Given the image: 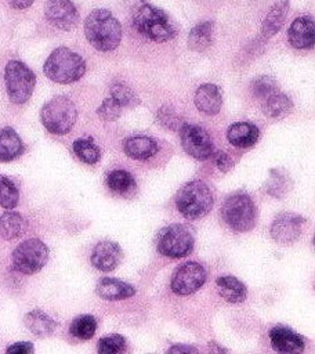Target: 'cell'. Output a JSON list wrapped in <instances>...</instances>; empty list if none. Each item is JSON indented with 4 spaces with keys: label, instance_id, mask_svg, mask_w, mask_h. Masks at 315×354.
<instances>
[{
    "label": "cell",
    "instance_id": "6da1fadb",
    "mask_svg": "<svg viewBox=\"0 0 315 354\" xmlns=\"http://www.w3.org/2000/svg\"><path fill=\"white\" fill-rule=\"evenodd\" d=\"M87 41L98 51L115 50L122 40V25L109 10H93L84 21Z\"/></svg>",
    "mask_w": 315,
    "mask_h": 354
},
{
    "label": "cell",
    "instance_id": "7a4b0ae2",
    "mask_svg": "<svg viewBox=\"0 0 315 354\" xmlns=\"http://www.w3.org/2000/svg\"><path fill=\"white\" fill-rule=\"evenodd\" d=\"M135 29L152 41L163 43L171 40L177 35V28L170 17L160 8L142 3L133 15Z\"/></svg>",
    "mask_w": 315,
    "mask_h": 354
},
{
    "label": "cell",
    "instance_id": "3957f363",
    "mask_svg": "<svg viewBox=\"0 0 315 354\" xmlns=\"http://www.w3.org/2000/svg\"><path fill=\"white\" fill-rule=\"evenodd\" d=\"M43 71L50 80L59 84H70L83 77L86 61L68 47H58L47 57Z\"/></svg>",
    "mask_w": 315,
    "mask_h": 354
},
{
    "label": "cell",
    "instance_id": "277c9868",
    "mask_svg": "<svg viewBox=\"0 0 315 354\" xmlns=\"http://www.w3.org/2000/svg\"><path fill=\"white\" fill-rule=\"evenodd\" d=\"M214 205L211 188L202 180H192L184 184L175 195V206L187 220L204 217Z\"/></svg>",
    "mask_w": 315,
    "mask_h": 354
},
{
    "label": "cell",
    "instance_id": "5b68a950",
    "mask_svg": "<svg viewBox=\"0 0 315 354\" xmlns=\"http://www.w3.org/2000/svg\"><path fill=\"white\" fill-rule=\"evenodd\" d=\"M224 223L236 232H247L257 223V207L247 192L238 191L228 195L221 206Z\"/></svg>",
    "mask_w": 315,
    "mask_h": 354
},
{
    "label": "cell",
    "instance_id": "8992f818",
    "mask_svg": "<svg viewBox=\"0 0 315 354\" xmlns=\"http://www.w3.org/2000/svg\"><path fill=\"white\" fill-rule=\"evenodd\" d=\"M77 119L73 101L65 95H55L40 111V120L46 130L55 136L68 134Z\"/></svg>",
    "mask_w": 315,
    "mask_h": 354
},
{
    "label": "cell",
    "instance_id": "52a82bcc",
    "mask_svg": "<svg viewBox=\"0 0 315 354\" xmlns=\"http://www.w3.org/2000/svg\"><path fill=\"white\" fill-rule=\"evenodd\" d=\"M195 235L185 224H170L160 230L156 238L158 252L170 259H181L193 250Z\"/></svg>",
    "mask_w": 315,
    "mask_h": 354
},
{
    "label": "cell",
    "instance_id": "ba28073f",
    "mask_svg": "<svg viewBox=\"0 0 315 354\" xmlns=\"http://www.w3.org/2000/svg\"><path fill=\"white\" fill-rule=\"evenodd\" d=\"M4 83L10 101L21 105L32 97L36 76L26 64L19 59H11L4 69Z\"/></svg>",
    "mask_w": 315,
    "mask_h": 354
},
{
    "label": "cell",
    "instance_id": "9c48e42d",
    "mask_svg": "<svg viewBox=\"0 0 315 354\" xmlns=\"http://www.w3.org/2000/svg\"><path fill=\"white\" fill-rule=\"evenodd\" d=\"M48 256L50 250L43 241L39 238L26 239L11 254L12 268L25 275L36 274L47 264Z\"/></svg>",
    "mask_w": 315,
    "mask_h": 354
},
{
    "label": "cell",
    "instance_id": "30bf717a",
    "mask_svg": "<svg viewBox=\"0 0 315 354\" xmlns=\"http://www.w3.org/2000/svg\"><path fill=\"white\" fill-rule=\"evenodd\" d=\"M207 272L204 267L196 261H187L180 264L170 281V288L175 295L187 296L195 293L206 282Z\"/></svg>",
    "mask_w": 315,
    "mask_h": 354
},
{
    "label": "cell",
    "instance_id": "8fae6325",
    "mask_svg": "<svg viewBox=\"0 0 315 354\" xmlns=\"http://www.w3.org/2000/svg\"><path fill=\"white\" fill-rule=\"evenodd\" d=\"M182 149L196 160L209 159L213 155V141L210 134L198 124L185 123L180 127Z\"/></svg>",
    "mask_w": 315,
    "mask_h": 354
},
{
    "label": "cell",
    "instance_id": "7c38bea8",
    "mask_svg": "<svg viewBox=\"0 0 315 354\" xmlns=\"http://www.w3.org/2000/svg\"><path fill=\"white\" fill-rule=\"evenodd\" d=\"M305 223L307 220L297 213H292V212L280 213L272 221L269 228V235L279 245H283V246L292 245L300 238Z\"/></svg>",
    "mask_w": 315,
    "mask_h": 354
},
{
    "label": "cell",
    "instance_id": "4fadbf2b",
    "mask_svg": "<svg viewBox=\"0 0 315 354\" xmlns=\"http://www.w3.org/2000/svg\"><path fill=\"white\" fill-rule=\"evenodd\" d=\"M44 15L52 26L61 30H72L79 21V11L72 0H48Z\"/></svg>",
    "mask_w": 315,
    "mask_h": 354
},
{
    "label": "cell",
    "instance_id": "5bb4252c",
    "mask_svg": "<svg viewBox=\"0 0 315 354\" xmlns=\"http://www.w3.org/2000/svg\"><path fill=\"white\" fill-rule=\"evenodd\" d=\"M269 342L278 354H303L305 350L304 337L285 325H275L269 329Z\"/></svg>",
    "mask_w": 315,
    "mask_h": 354
},
{
    "label": "cell",
    "instance_id": "9a60e30c",
    "mask_svg": "<svg viewBox=\"0 0 315 354\" xmlns=\"http://www.w3.org/2000/svg\"><path fill=\"white\" fill-rule=\"evenodd\" d=\"M122 256H123V252L119 243L106 239V241H99L93 248L90 261L97 270L102 272H109L119 266Z\"/></svg>",
    "mask_w": 315,
    "mask_h": 354
},
{
    "label": "cell",
    "instance_id": "2e32d148",
    "mask_svg": "<svg viewBox=\"0 0 315 354\" xmlns=\"http://www.w3.org/2000/svg\"><path fill=\"white\" fill-rule=\"evenodd\" d=\"M287 39L292 47L294 48H298V50L311 48L315 40L314 18L309 15H303L296 18L287 30Z\"/></svg>",
    "mask_w": 315,
    "mask_h": 354
},
{
    "label": "cell",
    "instance_id": "e0dca14e",
    "mask_svg": "<svg viewBox=\"0 0 315 354\" xmlns=\"http://www.w3.org/2000/svg\"><path fill=\"white\" fill-rule=\"evenodd\" d=\"M195 106L204 115H217L222 105V97L220 88L213 83H204L198 87L193 97Z\"/></svg>",
    "mask_w": 315,
    "mask_h": 354
},
{
    "label": "cell",
    "instance_id": "ac0fdd59",
    "mask_svg": "<svg viewBox=\"0 0 315 354\" xmlns=\"http://www.w3.org/2000/svg\"><path fill=\"white\" fill-rule=\"evenodd\" d=\"M95 293L104 300L115 301V300H123L134 296L135 288L131 283L120 281L117 278L105 277L98 281L95 286Z\"/></svg>",
    "mask_w": 315,
    "mask_h": 354
},
{
    "label": "cell",
    "instance_id": "d6986e66",
    "mask_svg": "<svg viewBox=\"0 0 315 354\" xmlns=\"http://www.w3.org/2000/svg\"><path fill=\"white\" fill-rule=\"evenodd\" d=\"M124 153L135 160H145L155 156L159 151L158 142L148 136L127 137L123 142Z\"/></svg>",
    "mask_w": 315,
    "mask_h": 354
},
{
    "label": "cell",
    "instance_id": "ffe728a7",
    "mask_svg": "<svg viewBox=\"0 0 315 354\" xmlns=\"http://www.w3.org/2000/svg\"><path fill=\"white\" fill-rule=\"evenodd\" d=\"M260 130L256 124L249 122H236L228 127L227 138L231 145L238 148H249L257 142Z\"/></svg>",
    "mask_w": 315,
    "mask_h": 354
},
{
    "label": "cell",
    "instance_id": "44dd1931",
    "mask_svg": "<svg viewBox=\"0 0 315 354\" xmlns=\"http://www.w3.org/2000/svg\"><path fill=\"white\" fill-rule=\"evenodd\" d=\"M23 324L37 337L51 336L58 326V322L40 308H35L26 313L23 317Z\"/></svg>",
    "mask_w": 315,
    "mask_h": 354
},
{
    "label": "cell",
    "instance_id": "7402d4cb",
    "mask_svg": "<svg viewBox=\"0 0 315 354\" xmlns=\"http://www.w3.org/2000/svg\"><path fill=\"white\" fill-rule=\"evenodd\" d=\"M216 285L220 296L228 303L238 304L245 301L247 297L246 285L233 275H220L216 279Z\"/></svg>",
    "mask_w": 315,
    "mask_h": 354
},
{
    "label": "cell",
    "instance_id": "603a6c76",
    "mask_svg": "<svg viewBox=\"0 0 315 354\" xmlns=\"http://www.w3.org/2000/svg\"><path fill=\"white\" fill-rule=\"evenodd\" d=\"M25 151V145L18 133L7 126L0 130V162H11L19 158Z\"/></svg>",
    "mask_w": 315,
    "mask_h": 354
},
{
    "label": "cell",
    "instance_id": "cb8c5ba5",
    "mask_svg": "<svg viewBox=\"0 0 315 354\" xmlns=\"http://www.w3.org/2000/svg\"><path fill=\"white\" fill-rule=\"evenodd\" d=\"M28 230L26 218L12 210H7L0 216V236L6 241H12L23 235Z\"/></svg>",
    "mask_w": 315,
    "mask_h": 354
},
{
    "label": "cell",
    "instance_id": "d4e9b609",
    "mask_svg": "<svg viewBox=\"0 0 315 354\" xmlns=\"http://www.w3.org/2000/svg\"><path fill=\"white\" fill-rule=\"evenodd\" d=\"M261 102H262V112L268 118L276 119V120L286 118L293 109V102L290 97L282 93L280 90L265 97Z\"/></svg>",
    "mask_w": 315,
    "mask_h": 354
},
{
    "label": "cell",
    "instance_id": "484cf974",
    "mask_svg": "<svg viewBox=\"0 0 315 354\" xmlns=\"http://www.w3.org/2000/svg\"><path fill=\"white\" fill-rule=\"evenodd\" d=\"M214 25L211 21H203L192 28L188 36V47L193 51H206L213 44Z\"/></svg>",
    "mask_w": 315,
    "mask_h": 354
},
{
    "label": "cell",
    "instance_id": "4316f807",
    "mask_svg": "<svg viewBox=\"0 0 315 354\" xmlns=\"http://www.w3.org/2000/svg\"><path fill=\"white\" fill-rule=\"evenodd\" d=\"M289 10V0H278L271 10L268 11L267 17L262 21V35L265 37H272L275 33L280 30L283 26L286 14Z\"/></svg>",
    "mask_w": 315,
    "mask_h": 354
},
{
    "label": "cell",
    "instance_id": "83f0119b",
    "mask_svg": "<svg viewBox=\"0 0 315 354\" xmlns=\"http://www.w3.org/2000/svg\"><path fill=\"white\" fill-rule=\"evenodd\" d=\"M106 185L113 194L122 195V196L131 195L137 188L134 177L127 170H122V169L112 170L108 174Z\"/></svg>",
    "mask_w": 315,
    "mask_h": 354
},
{
    "label": "cell",
    "instance_id": "f1b7e54d",
    "mask_svg": "<svg viewBox=\"0 0 315 354\" xmlns=\"http://www.w3.org/2000/svg\"><path fill=\"white\" fill-rule=\"evenodd\" d=\"M290 188H292V180L287 176V173H285L283 170H278V169L269 170V178L265 185L268 195H271L276 199H280L285 195H287Z\"/></svg>",
    "mask_w": 315,
    "mask_h": 354
},
{
    "label": "cell",
    "instance_id": "f546056e",
    "mask_svg": "<svg viewBox=\"0 0 315 354\" xmlns=\"http://www.w3.org/2000/svg\"><path fill=\"white\" fill-rule=\"evenodd\" d=\"M73 152L75 155L87 165H94L99 160L101 156V151L98 148V145L94 142V140L91 137H83V138H77L73 141Z\"/></svg>",
    "mask_w": 315,
    "mask_h": 354
},
{
    "label": "cell",
    "instance_id": "4dcf8cb0",
    "mask_svg": "<svg viewBox=\"0 0 315 354\" xmlns=\"http://www.w3.org/2000/svg\"><path fill=\"white\" fill-rule=\"evenodd\" d=\"M97 319L91 314H82L76 317L69 326V332L73 337L80 340H88L95 335Z\"/></svg>",
    "mask_w": 315,
    "mask_h": 354
},
{
    "label": "cell",
    "instance_id": "1f68e13d",
    "mask_svg": "<svg viewBox=\"0 0 315 354\" xmlns=\"http://www.w3.org/2000/svg\"><path fill=\"white\" fill-rule=\"evenodd\" d=\"M111 97L124 109V108H133L140 104V98L135 94V91L127 86L123 82L113 83L111 86Z\"/></svg>",
    "mask_w": 315,
    "mask_h": 354
},
{
    "label": "cell",
    "instance_id": "d6a6232c",
    "mask_svg": "<svg viewBox=\"0 0 315 354\" xmlns=\"http://www.w3.org/2000/svg\"><path fill=\"white\" fill-rule=\"evenodd\" d=\"M127 348L126 337L119 333L105 335L98 340V354H124Z\"/></svg>",
    "mask_w": 315,
    "mask_h": 354
},
{
    "label": "cell",
    "instance_id": "836d02e7",
    "mask_svg": "<svg viewBox=\"0 0 315 354\" xmlns=\"http://www.w3.org/2000/svg\"><path fill=\"white\" fill-rule=\"evenodd\" d=\"M279 90V86H278V82L272 77V76H268V75H261V76H257L251 80L250 83V91H251V95L257 100H264L265 97L271 95L272 93L278 91Z\"/></svg>",
    "mask_w": 315,
    "mask_h": 354
},
{
    "label": "cell",
    "instance_id": "e575fe53",
    "mask_svg": "<svg viewBox=\"0 0 315 354\" xmlns=\"http://www.w3.org/2000/svg\"><path fill=\"white\" fill-rule=\"evenodd\" d=\"M19 201V191L17 185L6 176H0V206L4 209H14Z\"/></svg>",
    "mask_w": 315,
    "mask_h": 354
},
{
    "label": "cell",
    "instance_id": "d590c367",
    "mask_svg": "<svg viewBox=\"0 0 315 354\" xmlns=\"http://www.w3.org/2000/svg\"><path fill=\"white\" fill-rule=\"evenodd\" d=\"M156 119L160 126L170 129V130H177L182 126L181 118L174 111V108L170 105H162L156 112Z\"/></svg>",
    "mask_w": 315,
    "mask_h": 354
},
{
    "label": "cell",
    "instance_id": "8d00e7d4",
    "mask_svg": "<svg viewBox=\"0 0 315 354\" xmlns=\"http://www.w3.org/2000/svg\"><path fill=\"white\" fill-rule=\"evenodd\" d=\"M123 112V108L112 98V97H108L102 101V104L98 106L97 109V113L98 116L105 120V122H113L116 120Z\"/></svg>",
    "mask_w": 315,
    "mask_h": 354
},
{
    "label": "cell",
    "instance_id": "74e56055",
    "mask_svg": "<svg viewBox=\"0 0 315 354\" xmlns=\"http://www.w3.org/2000/svg\"><path fill=\"white\" fill-rule=\"evenodd\" d=\"M6 354H35L32 342H15L6 348Z\"/></svg>",
    "mask_w": 315,
    "mask_h": 354
},
{
    "label": "cell",
    "instance_id": "f35d334b",
    "mask_svg": "<svg viewBox=\"0 0 315 354\" xmlns=\"http://www.w3.org/2000/svg\"><path fill=\"white\" fill-rule=\"evenodd\" d=\"M214 163H216V166H217L221 171H224V173H227V171H228L229 169H232V166H233L232 159H231L229 155L225 153L224 151H217V152L214 153Z\"/></svg>",
    "mask_w": 315,
    "mask_h": 354
},
{
    "label": "cell",
    "instance_id": "ab89813d",
    "mask_svg": "<svg viewBox=\"0 0 315 354\" xmlns=\"http://www.w3.org/2000/svg\"><path fill=\"white\" fill-rule=\"evenodd\" d=\"M166 354H199V350L192 344L177 343V344L170 346Z\"/></svg>",
    "mask_w": 315,
    "mask_h": 354
},
{
    "label": "cell",
    "instance_id": "60d3db41",
    "mask_svg": "<svg viewBox=\"0 0 315 354\" xmlns=\"http://www.w3.org/2000/svg\"><path fill=\"white\" fill-rule=\"evenodd\" d=\"M207 350H209V354H228V350L214 340L207 343Z\"/></svg>",
    "mask_w": 315,
    "mask_h": 354
},
{
    "label": "cell",
    "instance_id": "b9f144b4",
    "mask_svg": "<svg viewBox=\"0 0 315 354\" xmlns=\"http://www.w3.org/2000/svg\"><path fill=\"white\" fill-rule=\"evenodd\" d=\"M35 0H10V4L17 10H25L32 6Z\"/></svg>",
    "mask_w": 315,
    "mask_h": 354
}]
</instances>
